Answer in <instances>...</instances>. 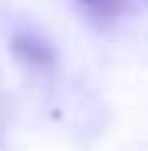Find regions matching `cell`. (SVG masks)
Masks as SVG:
<instances>
[{"label": "cell", "instance_id": "obj_1", "mask_svg": "<svg viewBox=\"0 0 148 151\" xmlns=\"http://www.w3.org/2000/svg\"><path fill=\"white\" fill-rule=\"evenodd\" d=\"M13 48H16V53H19L26 64H32V66H50V64H53L50 48H48L45 42H40V40H32L29 35H19V37L13 40Z\"/></svg>", "mask_w": 148, "mask_h": 151}]
</instances>
